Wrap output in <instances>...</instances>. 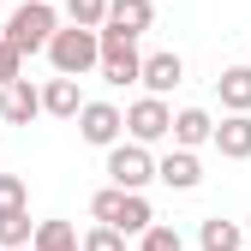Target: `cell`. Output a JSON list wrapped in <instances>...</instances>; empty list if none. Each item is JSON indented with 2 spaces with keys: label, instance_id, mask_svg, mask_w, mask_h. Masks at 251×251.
I'll return each instance as SVG.
<instances>
[{
  "label": "cell",
  "instance_id": "obj_1",
  "mask_svg": "<svg viewBox=\"0 0 251 251\" xmlns=\"http://www.w3.org/2000/svg\"><path fill=\"white\" fill-rule=\"evenodd\" d=\"M90 215H96V222H108V227H120L126 239H138V233L155 222L150 198H144V192H120V185H102V192L90 198Z\"/></svg>",
  "mask_w": 251,
  "mask_h": 251
},
{
  "label": "cell",
  "instance_id": "obj_2",
  "mask_svg": "<svg viewBox=\"0 0 251 251\" xmlns=\"http://www.w3.org/2000/svg\"><path fill=\"white\" fill-rule=\"evenodd\" d=\"M48 66L54 72H66V78H84V72H96V54H102V42H96V30H84V24H66L60 30L54 24V36H48Z\"/></svg>",
  "mask_w": 251,
  "mask_h": 251
},
{
  "label": "cell",
  "instance_id": "obj_3",
  "mask_svg": "<svg viewBox=\"0 0 251 251\" xmlns=\"http://www.w3.org/2000/svg\"><path fill=\"white\" fill-rule=\"evenodd\" d=\"M96 42H102V54H96V72H102L114 90L138 84V66H144L138 36H126V30H114V24H96Z\"/></svg>",
  "mask_w": 251,
  "mask_h": 251
},
{
  "label": "cell",
  "instance_id": "obj_4",
  "mask_svg": "<svg viewBox=\"0 0 251 251\" xmlns=\"http://www.w3.org/2000/svg\"><path fill=\"white\" fill-rule=\"evenodd\" d=\"M54 24H60V12L48 6V0H24V6L6 18V42H12L18 54H42L48 36H54Z\"/></svg>",
  "mask_w": 251,
  "mask_h": 251
},
{
  "label": "cell",
  "instance_id": "obj_5",
  "mask_svg": "<svg viewBox=\"0 0 251 251\" xmlns=\"http://www.w3.org/2000/svg\"><path fill=\"white\" fill-rule=\"evenodd\" d=\"M108 179L120 185V192H144V185L155 179L150 144H108Z\"/></svg>",
  "mask_w": 251,
  "mask_h": 251
},
{
  "label": "cell",
  "instance_id": "obj_6",
  "mask_svg": "<svg viewBox=\"0 0 251 251\" xmlns=\"http://www.w3.org/2000/svg\"><path fill=\"white\" fill-rule=\"evenodd\" d=\"M168 126H174L168 96H138L132 108H126V132H132V144H162Z\"/></svg>",
  "mask_w": 251,
  "mask_h": 251
},
{
  "label": "cell",
  "instance_id": "obj_7",
  "mask_svg": "<svg viewBox=\"0 0 251 251\" xmlns=\"http://www.w3.org/2000/svg\"><path fill=\"white\" fill-rule=\"evenodd\" d=\"M72 120H78V138H84V144H96V150L120 144V132H126V114H120L114 102H84Z\"/></svg>",
  "mask_w": 251,
  "mask_h": 251
},
{
  "label": "cell",
  "instance_id": "obj_8",
  "mask_svg": "<svg viewBox=\"0 0 251 251\" xmlns=\"http://www.w3.org/2000/svg\"><path fill=\"white\" fill-rule=\"evenodd\" d=\"M36 114H42V90L30 84L24 72L12 84H0V120H6V126H30Z\"/></svg>",
  "mask_w": 251,
  "mask_h": 251
},
{
  "label": "cell",
  "instance_id": "obj_9",
  "mask_svg": "<svg viewBox=\"0 0 251 251\" xmlns=\"http://www.w3.org/2000/svg\"><path fill=\"white\" fill-rule=\"evenodd\" d=\"M138 84L150 90V96H168V90H179V84H185V60H179L174 48H162V54H144Z\"/></svg>",
  "mask_w": 251,
  "mask_h": 251
},
{
  "label": "cell",
  "instance_id": "obj_10",
  "mask_svg": "<svg viewBox=\"0 0 251 251\" xmlns=\"http://www.w3.org/2000/svg\"><path fill=\"white\" fill-rule=\"evenodd\" d=\"M155 179H162L168 192H198V185H203V162H198L192 150H179V144H174L162 162H155Z\"/></svg>",
  "mask_w": 251,
  "mask_h": 251
},
{
  "label": "cell",
  "instance_id": "obj_11",
  "mask_svg": "<svg viewBox=\"0 0 251 251\" xmlns=\"http://www.w3.org/2000/svg\"><path fill=\"white\" fill-rule=\"evenodd\" d=\"M209 144L222 150L227 162H251V114H227V120H215Z\"/></svg>",
  "mask_w": 251,
  "mask_h": 251
},
{
  "label": "cell",
  "instance_id": "obj_12",
  "mask_svg": "<svg viewBox=\"0 0 251 251\" xmlns=\"http://www.w3.org/2000/svg\"><path fill=\"white\" fill-rule=\"evenodd\" d=\"M114 30H126V36H144V30L155 24V0H108V18Z\"/></svg>",
  "mask_w": 251,
  "mask_h": 251
},
{
  "label": "cell",
  "instance_id": "obj_13",
  "mask_svg": "<svg viewBox=\"0 0 251 251\" xmlns=\"http://www.w3.org/2000/svg\"><path fill=\"white\" fill-rule=\"evenodd\" d=\"M78 108H84V96H78V78L54 72V78L42 84V114H54V120H72Z\"/></svg>",
  "mask_w": 251,
  "mask_h": 251
},
{
  "label": "cell",
  "instance_id": "obj_14",
  "mask_svg": "<svg viewBox=\"0 0 251 251\" xmlns=\"http://www.w3.org/2000/svg\"><path fill=\"white\" fill-rule=\"evenodd\" d=\"M209 132H215V120H209L203 108H179V114H174V126H168V138H174L179 150H198V144H209Z\"/></svg>",
  "mask_w": 251,
  "mask_h": 251
},
{
  "label": "cell",
  "instance_id": "obj_15",
  "mask_svg": "<svg viewBox=\"0 0 251 251\" xmlns=\"http://www.w3.org/2000/svg\"><path fill=\"white\" fill-rule=\"evenodd\" d=\"M215 96H222L227 114H251V66H227L215 78Z\"/></svg>",
  "mask_w": 251,
  "mask_h": 251
},
{
  "label": "cell",
  "instance_id": "obj_16",
  "mask_svg": "<svg viewBox=\"0 0 251 251\" xmlns=\"http://www.w3.org/2000/svg\"><path fill=\"white\" fill-rule=\"evenodd\" d=\"M198 245H203V251H239V245H245V227H239V222H222V215H209V222L198 227Z\"/></svg>",
  "mask_w": 251,
  "mask_h": 251
},
{
  "label": "cell",
  "instance_id": "obj_17",
  "mask_svg": "<svg viewBox=\"0 0 251 251\" xmlns=\"http://www.w3.org/2000/svg\"><path fill=\"white\" fill-rule=\"evenodd\" d=\"M30 251H78V227L72 222H36Z\"/></svg>",
  "mask_w": 251,
  "mask_h": 251
},
{
  "label": "cell",
  "instance_id": "obj_18",
  "mask_svg": "<svg viewBox=\"0 0 251 251\" xmlns=\"http://www.w3.org/2000/svg\"><path fill=\"white\" fill-rule=\"evenodd\" d=\"M30 233H36L30 209H6V215H0V251H6V245H30Z\"/></svg>",
  "mask_w": 251,
  "mask_h": 251
},
{
  "label": "cell",
  "instance_id": "obj_19",
  "mask_svg": "<svg viewBox=\"0 0 251 251\" xmlns=\"http://www.w3.org/2000/svg\"><path fill=\"white\" fill-rule=\"evenodd\" d=\"M138 251H185V239H179V227H162V222H150V227L138 233Z\"/></svg>",
  "mask_w": 251,
  "mask_h": 251
},
{
  "label": "cell",
  "instance_id": "obj_20",
  "mask_svg": "<svg viewBox=\"0 0 251 251\" xmlns=\"http://www.w3.org/2000/svg\"><path fill=\"white\" fill-rule=\"evenodd\" d=\"M78 251H126V233H120V227H108V222H96V227L78 239Z\"/></svg>",
  "mask_w": 251,
  "mask_h": 251
},
{
  "label": "cell",
  "instance_id": "obj_21",
  "mask_svg": "<svg viewBox=\"0 0 251 251\" xmlns=\"http://www.w3.org/2000/svg\"><path fill=\"white\" fill-rule=\"evenodd\" d=\"M66 18L84 24V30H96V24L108 18V0H66Z\"/></svg>",
  "mask_w": 251,
  "mask_h": 251
},
{
  "label": "cell",
  "instance_id": "obj_22",
  "mask_svg": "<svg viewBox=\"0 0 251 251\" xmlns=\"http://www.w3.org/2000/svg\"><path fill=\"white\" fill-rule=\"evenodd\" d=\"M24 203H30L24 179H18V174H0V215H6V209H24Z\"/></svg>",
  "mask_w": 251,
  "mask_h": 251
},
{
  "label": "cell",
  "instance_id": "obj_23",
  "mask_svg": "<svg viewBox=\"0 0 251 251\" xmlns=\"http://www.w3.org/2000/svg\"><path fill=\"white\" fill-rule=\"evenodd\" d=\"M18 72H24V54H18V48H12L6 36H0V84H12Z\"/></svg>",
  "mask_w": 251,
  "mask_h": 251
},
{
  "label": "cell",
  "instance_id": "obj_24",
  "mask_svg": "<svg viewBox=\"0 0 251 251\" xmlns=\"http://www.w3.org/2000/svg\"><path fill=\"white\" fill-rule=\"evenodd\" d=\"M6 251H30V245H6Z\"/></svg>",
  "mask_w": 251,
  "mask_h": 251
},
{
  "label": "cell",
  "instance_id": "obj_25",
  "mask_svg": "<svg viewBox=\"0 0 251 251\" xmlns=\"http://www.w3.org/2000/svg\"><path fill=\"white\" fill-rule=\"evenodd\" d=\"M245 239H251V222H245Z\"/></svg>",
  "mask_w": 251,
  "mask_h": 251
},
{
  "label": "cell",
  "instance_id": "obj_26",
  "mask_svg": "<svg viewBox=\"0 0 251 251\" xmlns=\"http://www.w3.org/2000/svg\"><path fill=\"white\" fill-rule=\"evenodd\" d=\"M239 251H245V245H239Z\"/></svg>",
  "mask_w": 251,
  "mask_h": 251
}]
</instances>
